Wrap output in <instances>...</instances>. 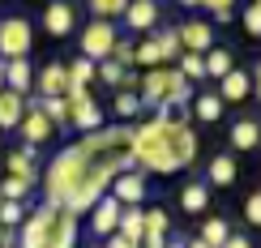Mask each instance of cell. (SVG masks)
Listing matches in <instances>:
<instances>
[{
	"instance_id": "obj_38",
	"label": "cell",
	"mask_w": 261,
	"mask_h": 248,
	"mask_svg": "<svg viewBox=\"0 0 261 248\" xmlns=\"http://www.w3.org/2000/svg\"><path fill=\"white\" fill-rule=\"evenodd\" d=\"M223 248H253V240H248V235H236V231H231V235H227V244H223Z\"/></svg>"
},
{
	"instance_id": "obj_17",
	"label": "cell",
	"mask_w": 261,
	"mask_h": 248,
	"mask_svg": "<svg viewBox=\"0 0 261 248\" xmlns=\"http://www.w3.org/2000/svg\"><path fill=\"white\" fill-rule=\"evenodd\" d=\"M236 171H240V167H236V154H214L201 184L205 188H227V184H236Z\"/></svg>"
},
{
	"instance_id": "obj_35",
	"label": "cell",
	"mask_w": 261,
	"mask_h": 248,
	"mask_svg": "<svg viewBox=\"0 0 261 248\" xmlns=\"http://www.w3.org/2000/svg\"><path fill=\"white\" fill-rule=\"evenodd\" d=\"M137 112H141L137 94H128V90H120V94H116V116H124V120H128V116H137Z\"/></svg>"
},
{
	"instance_id": "obj_5",
	"label": "cell",
	"mask_w": 261,
	"mask_h": 248,
	"mask_svg": "<svg viewBox=\"0 0 261 248\" xmlns=\"http://www.w3.org/2000/svg\"><path fill=\"white\" fill-rule=\"evenodd\" d=\"M116 26L112 21H90V26L82 30V56L86 60H94V64H103L107 56H112V47H116Z\"/></svg>"
},
{
	"instance_id": "obj_24",
	"label": "cell",
	"mask_w": 261,
	"mask_h": 248,
	"mask_svg": "<svg viewBox=\"0 0 261 248\" xmlns=\"http://www.w3.org/2000/svg\"><path fill=\"white\" fill-rule=\"evenodd\" d=\"M180 206L189 210V214H205V206H210V188H205V184H184Z\"/></svg>"
},
{
	"instance_id": "obj_21",
	"label": "cell",
	"mask_w": 261,
	"mask_h": 248,
	"mask_svg": "<svg viewBox=\"0 0 261 248\" xmlns=\"http://www.w3.org/2000/svg\"><path fill=\"white\" fill-rule=\"evenodd\" d=\"M193 116L197 120H205V124H214L223 116V103H219V94L214 90H205V94H193Z\"/></svg>"
},
{
	"instance_id": "obj_28",
	"label": "cell",
	"mask_w": 261,
	"mask_h": 248,
	"mask_svg": "<svg viewBox=\"0 0 261 248\" xmlns=\"http://www.w3.org/2000/svg\"><path fill=\"white\" fill-rule=\"evenodd\" d=\"M116 235H124V240H133L141 248V210H120V227Z\"/></svg>"
},
{
	"instance_id": "obj_40",
	"label": "cell",
	"mask_w": 261,
	"mask_h": 248,
	"mask_svg": "<svg viewBox=\"0 0 261 248\" xmlns=\"http://www.w3.org/2000/svg\"><path fill=\"white\" fill-rule=\"evenodd\" d=\"M163 248H184V240H167V244H163Z\"/></svg>"
},
{
	"instance_id": "obj_1",
	"label": "cell",
	"mask_w": 261,
	"mask_h": 248,
	"mask_svg": "<svg viewBox=\"0 0 261 248\" xmlns=\"http://www.w3.org/2000/svg\"><path fill=\"white\" fill-rule=\"evenodd\" d=\"M133 171V154H128V128H99V133L82 137V142L64 146L51 158L47 176H43V197L51 210L64 214H90L94 201L112 188L116 176Z\"/></svg>"
},
{
	"instance_id": "obj_12",
	"label": "cell",
	"mask_w": 261,
	"mask_h": 248,
	"mask_svg": "<svg viewBox=\"0 0 261 248\" xmlns=\"http://www.w3.org/2000/svg\"><path fill=\"white\" fill-rule=\"evenodd\" d=\"M253 77H257V73L231 69V73L219 81V90H214V94H219V103H244L248 94H253Z\"/></svg>"
},
{
	"instance_id": "obj_31",
	"label": "cell",
	"mask_w": 261,
	"mask_h": 248,
	"mask_svg": "<svg viewBox=\"0 0 261 248\" xmlns=\"http://www.w3.org/2000/svg\"><path fill=\"white\" fill-rule=\"evenodd\" d=\"M124 73H128V69H120V64H112V60H103V64H94V77H99V81H107V86H116V90H120V81H124Z\"/></svg>"
},
{
	"instance_id": "obj_10",
	"label": "cell",
	"mask_w": 261,
	"mask_h": 248,
	"mask_svg": "<svg viewBox=\"0 0 261 248\" xmlns=\"http://www.w3.org/2000/svg\"><path fill=\"white\" fill-rule=\"evenodd\" d=\"M43 30H47L51 39H64V35H73V21H77V13H73V5H64V0H51L47 9H43Z\"/></svg>"
},
{
	"instance_id": "obj_42",
	"label": "cell",
	"mask_w": 261,
	"mask_h": 248,
	"mask_svg": "<svg viewBox=\"0 0 261 248\" xmlns=\"http://www.w3.org/2000/svg\"><path fill=\"white\" fill-rule=\"evenodd\" d=\"M184 248H205V244H201V240H193V244H184Z\"/></svg>"
},
{
	"instance_id": "obj_37",
	"label": "cell",
	"mask_w": 261,
	"mask_h": 248,
	"mask_svg": "<svg viewBox=\"0 0 261 248\" xmlns=\"http://www.w3.org/2000/svg\"><path fill=\"white\" fill-rule=\"evenodd\" d=\"M244 218L253 223V227L261 223V192H248V201H244Z\"/></svg>"
},
{
	"instance_id": "obj_9",
	"label": "cell",
	"mask_w": 261,
	"mask_h": 248,
	"mask_svg": "<svg viewBox=\"0 0 261 248\" xmlns=\"http://www.w3.org/2000/svg\"><path fill=\"white\" fill-rule=\"evenodd\" d=\"M64 77H69V86H64V103H73V99H82V94H90V81H94V60L73 56V64H64Z\"/></svg>"
},
{
	"instance_id": "obj_26",
	"label": "cell",
	"mask_w": 261,
	"mask_h": 248,
	"mask_svg": "<svg viewBox=\"0 0 261 248\" xmlns=\"http://www.w3.org/2000/svg\"><path fill=\"white\" fill-rule=\"evenodd\" d=\"M154 47H159V60H163V64L180 60V39H176V26L159 30V35H154Z\"/></svg>"
},
{
	"instance_id": "obj_4",
	"label": "cell",
	"mask_w": 261,
	"mask_h": 248,
	"mask_svg": "<svg viewBox=\"0 0 261 248\" xmlns=\"http://www.w3.org/2000/svg\"><path fill=\"white\" fill-rule=\"evenodd\" d=\"M35 47L30 17H0V60H26Z\"/></svg>"
},
{
	"instance_id": "obj_22",
	"label": "cell",
	"mask_w": 261,
	"mask_h": 248,
	"mask_svg": "<svg viewBox=\"0 0 261 248\" xmlns=\"http://www.w3.org/2000/svg\"><path fill=\"white\" fill-rule=\"evenodd\" d=\"M35 107H39V116H43L51 128L69 124V103H64V99H35Z\"/></svg>"
},
{
	"instance_id": "obj_20",
	"label": "cell",
	"mask_w": 261,
	"mask_h": 248,
	"mask_svg": "<svg viewBox=\"0 0 261 248\" xmlns=\"http://www.w3.org/2000/svg\"><path fill=\"white\" fill-rule=\"evenodd\" d=\"M201 64H205V77H214V81H223L227 73L236 69V60H231V51H227V47H210L201 56Z\"/></svg>"
},
{
	"instance_id": "obj_14",
	"label": "cell",
	"mask_w": 261,
	"mask_h": 248,
	"mask_svg": "<svg viewBox=\"0 0 261 248\" xmlns=\"http://www.w3.org/2000/svg\"><path fill=\"white\" fill-rule=\"evenodd\" d=\"M35 86H39V99H64V86H69V77H64V64H60V60L43 64L39 77H35Z\"/></svg>"
},
{
	"instance_id": "obj_2",
	"label": "cell",
	"mask_w": 261,
	"mask_h": 248,
	"mask_svg": "<svg viewBox=\"0 0 261 248\" xmlns=\"http://www.w3.org/2000/svg\"><path fill=\"white\" fill-rule=\"evenodd\" d=\"M197 133H193L189 124H163V120H146L137 128H128V154H133V163L141 167V176L146 171H154V176H171V171H184L197 163Z\"/></svg>"
},
{
	"instance_id": "obj_8",
	"label": "cell",
	"mask_w": 261,
	"mask_h": 248,
	"mask_svg": "<svg viewBox=\"0 0 261 248\" xmlns=\"http://www.w3.org/2000/svg\"><path fill=\"white\" fill-rule=\"evenodd\" d=\"M69 124L77 128L82 137L99 133V128H103V107L94 103L90 94H82V99H73V103H69Z\"/></svg>"
},
{
	"instance_id": "obj_29",
	"label": "cell",
	"mask_w": 261,
	"mask_h": 248,
	"mask_svg": "<svg viewBox=\"0 0 261 248\" xmlns=\"http://www.w3.org/2000/svg\"><path fill=\"white\" fill-rule=\"evenodd\" d=\"M124 0H94V5H90V13H94V21H116V17H120L124 13Z\"/></svg>"
},
{
	"instance_id": "obj_15",
	"label": "cell",
	"mask_w": 261,
	"mask_h": 248,
	"mask_svg": "<svg viewBox=\"0 0 261 248\" xmlns=\"http://www.w3.org/2000/svg\"><path fill=\"white\" fill-rule=\"evenodd\" d=\"M17 128H21V137H26V146H30V150L43 146L51 133H56V128H51V124L39 116V107H35V103H26V116H21V124H17Z\"/></svg>"
},
{
	"instance_id": "obj_43",
	"label": "cell",
	"mask_w": 261,
	"mask_h": 248,
	"mask_svg": "<svg viewBox=\"0 0 261 248\" xmlns=\"http://www.w3.org/2000/svg\"><path fill=\"white\" fill-rule=\"evenodd\" d=\"M86 248H103V244H86Z\"/></svg>"
},
{
	"instance_id": "obj_25",
	"label": "cell",
	"mask_w": 261,
	"mask_h": 248,
	"mask_svg": "<svg viewBox=\"0 0 261 248\" xmlns=\"http://www.w3.org/2000/svg\"><path fill=\"white\" fill-rule=\"evenodd\" d=\"M257 142H261L257 120H240V124L231 128V146H236V150H257Z\"/></svg>"
},
{
	"instance_id": "obj_27",
	"label": "cell",
	"mask_w": 261,
	"mask_h": 248,
	"mask_svg": "<svg viewBox=\"0 0 261 248\" xmlns=\"http://www.w3.org/2000/svg\"><path fill=\"white\" fill-rule=\"evenodd\" d=\"M176 73L184 81H205V64H201V56H189V51H180V60H176Z\"/></svg>"
},
{
	"instance_id": "obj_6",
	"label": "cell",
	"mask_w": 261,
	"mask_h": 248,
	"mask_svg": "<svg viewBox=\"0 0 261 248\" xmlns=\"http://www.w3.org/2000/svg\"><path fill=\"white\" fill-rule=\"evenodd\" d=\"M107 197H112L120 210H141V197H146V176H141V171H124V176H116L112 188H107Z\"/></svg>"
},
{
	"instance_id": "obj_23",
	"label": "cell",
	"mask_w": 261,
	"mask_h": 248,
	"mask_svg": "<svg viewBox=\"0 0 261 248\" xmlns=\"http://www.w3.org/2000/svg\"><path fill=\"white\" fill-rule=\"evenodd\" d=\"M227 235H231L227 218H205V223H201V235H197V240H201L205 248H223V244H227Z\"/></svg>"
},
{
	"instance_id": "obj_16",
	"label": "cell",
	"mask_w": 261,
	"mask_h": 248,
	"mask_svg": "<svg viewBox=\"0 0 261 248\" xmlns=\"http://www.w3.org/2000/svg\"><path fill=\"white\" fill-rule=\"evenodd\" d=\"M30 86H35V64H30V56L26 60H5V90H13V94L26 99Z\"/></svg>"
},
{
	"instance_id": "obj_36",
	"label": "cell",
	"mask_w": 261,
	"mask_h": 248,
	"mask_svg": "<svg viewBox=\"0 0 261 248\" xmlns=\"http://www.w3.org/2000/svg\"><path fill=\"white\" fill-rule=\"evenodd\" d=\"M244 30H248L253 39L261 35V5H248V9H244Z\"/></svg>"
},
{
	"instance_id": "obj_30",
	"label": "cell",
	"mask_w": 261,
	"mask_h": 248,
	"mask_svg": "<svg viewBox=\"0 0 261 248\" xmlns=\"http://www.w3.org/2000/svg\"><path fill=\"white\" fill-rule=\"evenodd\" d=\"M26 197H30V184H21V180H9V176H5V184H0V201H13V206H21Z\"/></svg>"
},
{
	"instance_id": "obj_13",
	"label": "cell",
	"mask_w": 261,
	"mask_h": 248,
	"mask_svg": "<svg viewBox=\"0 0 261 248\" xmlns=\"http://www.w3.org/2000/svg\"><path fill=\"white\" fill-rule=\"evenodd\" d=\"M5 171H9V180H21V184H30V188H35V184H39L35 150H30V146H21V150H13V154L5 158Z\"/></svg>"
},
{
	"instance_id": "obj_19",
	"label": "cell",
	"mask_w": 261,
	"mask_h": 248,
	"mask_svg": "<svg viewBox=\"0 0 261 248\" xmlns=\"http://www.w3.org/2000/svg\"><path fill=\"white\" fill-rule=\"evenodd\" d=\"M124 21L133 30H150L159 21V5H154V0H133V5L124 9Z\"/></svg>"
},
{
	"instance_id": "obj_18",
	"label": "cell",
	"mask_w": 261,
	"mask_h": 248,
	"mask_svg": "<svg viewBox=\"0 0 261 248\" xmlns=\"http://www.w3.org/2000/svg\"><path fill=\"white\" fill-rule=\"evenodd\" d=\"M26 116V99L13 90H0V128H17Z\"/></svg>"
},
{
	"instance_id": "obj_41",
	"label": "cell",
	"mask_w": 261,
	"mask_h": 248,
	"mask_svg": "<svg viewBox=\"0 0 261 248\" xmlns=\"http://www.w3.org/2000/svg\"><path fill=\"white\" fill-rule=\"evenodd\" d=\"M0 90H5V60H0Z\"/></svg>"
},
{
	"instance_id": "obj_3",
	"label": "cell",
	"mask_w": 261,
	"mask_h": 248,
	"mask_svg": "<svg viewBox=\"0 0 261 248\" xmlns=\"http://www.w3.org/2000/svg\"><path fill=\"white\" fill-rule=\"evenodd\" d=\"M77 218L64 210L39 206L35 214H26L17 227V248H77Z\"/></svg>"
},
{
	"instance_id": "obj_39",
	"label": "cell",
	"mask_w": 261,
	"mask_h": 248,
	"mask_svg": "<svg viewBox=\"0 0 261 248\" xmlns=\"http://www.w3.org/2000/svg\"><path fill=\"white\" fill-rule=\"evenodd\" d=\"M103 248H137L133 240H124V235H107V244Z\"/></svg>"
},
{
	"instance_id": "obj_33",
	"label": "cell",
	"mask_w": 261,
	"mask_h": 248,
	"mask_svg": "<svg viewBox=\"0 0 261 248\" xmlns=\"http://www.w3.org/2000/svg\"><path fill=\"white\" fill-rule=\"evenodd\" d=\"M21 218H26V210L21 206H13V201H0V227H21Z\"/></svg>"
},
{
	"instance_id": "obj_32",
	"label": "cell",
	"mask_w": 261,
	"mask_h": 248,
	"mask_svg": "<svg viewBox=\"0 0 261 248\" xmlns=\"http://www.w3.org/2000/svg\"><path fill=\"white\" fill-rule=\"evenodd\" d=\"M201 9H205V13H210L214 21H219V26H223V21H231V17H236V5H231V0H205Z\"/></svg>"
},
{
	"instance_id": "obj_11",
	"label": "cell",
	"mask_w": 261,
	"mask_h": 248,
	"mask_svg": "<svg viewBox=\"0 0 261 248\" xmlns=\"http://www.w3.org/2000/svg\"><path fill=\"white\" fill-rule=\"evenodd\" d=\"M116 227H120V206L103 192V197L94 201V210H90V231L99 235V240H107V235H116Z\"/></svg>"
},
{
	"instance_id": "obj_34",
	"label": "cell",
	"mask_w": 261,
	"mask_h": 248,
	"mask_svg": "<svg viewBox=\"0 0 261 248\" xmlns=\"http://www.w3.org/2000/svg\"><path fill=\"white\" fill-rule=\"evenodd\" d=\"M112 64H120V69H133V43L128 39H116V47H112V56H107Z\"/></svg>"
},
{
	"instance_id": "obj_7",
	"label": "cell",
	"mask_w": 261,
	"mask_h": 248,
	"mask_svg": "<svg viewBox=\"0 0 261 248\" xmlns=\"http://www.w3.org/2000/svg\"><path fill=\"white\" fill-rule=\"evenodd\" d=\"M176 39H180V51H189V56H205V51L214 47V30H210V21H201V17L180 21Z\"/></svg>"
}]
</instances>
